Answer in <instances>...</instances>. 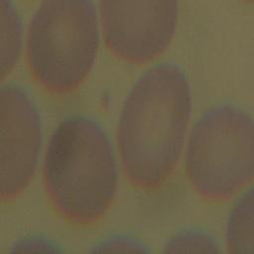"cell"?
Masks as SVG:
<instances>
[{
    "label": "cell",
    "mask_w": 254,
    "mask_h": 254,
    "mask_svg": "<svg viewBox=\"0 0 254 254\" xmlns=\"http://www.w3.org/2000/svg\"><path fill=\"white\" fill-rule=\"evenodd\" d=\"M243 1H247V2H254V0H243Z\"/></svg>",
    "instance_id": "obj_12"
},
{
    "label": "cell",
    "mask_w": 254,
    "mask_h": 254,
    "mask_svg": "<svg viewBox=\"0 0 254 254\" xmlns=\"http://www.w3.org/2000/svg\"><path fill=\"white\" fill-rule=\"evenodd\" d=\"M103 37L109 51L132 64L160 56L178 21V0H99Z\"/></svg>",
    "instance_id": "obj_5"
},
{
    "label": "cell",
    "mask_w": 254,
    "mask_h": 254,
    "mask_svg": "<svg viewBox=\"0 0 254 254\" xmlns=\"http://www.w3.org/2000/svg\"><path fill=\"white\" fill-rule=\"evenodd\" d=\"M185 171L203 198L223 200L254 179V118L221 103L206 109L189 131Z\"/></svg>",
    "instance_id": "obj_4"
},
{
    "label": "cell",
    "mask_w": 254,
    "mask_h": 254,
    "mask_svg": "<svg viewBox=\"0 0 254 254\" xmlns=\"http://www.w3.org/2000/svg\"><path fill=\"white\" fill-rule=\"evenodd\" d=\"M93 251L100 252H147L146 246L137 238L128 235H114L101 241Z\"/></svg>",
    "instance_id": "obj_10"
},
{
    "label": "cell",
    "mask_w": 254,
    "mask_h": 254,
    "mask_svg": "<svg viewBox=\"0 0 254 254\" xmlns=\"http://www.w3.org/2000/svg\"><path fill=\"white\" fill-rule=\"evenodd\" d=\"M43 142L39 109L21 85L0 86V202L22 193L31 183Z\"/></svg>",
    "instance_id": "obj_6"
},
{
    "label": "cell",
    "mask_w": 254,
    "mask_h": 254,
    "mask_svg": "<svg viewBox=\"0 0 254 254\" xmlns=\"http://www.w3.org/2000/svg\"><path fill=\"white\" fill-rule=\"evenodd\" d=\"M22 36V21L13 1L0 0V81L18 63Z\"/></svg>",
    "instance_id": "obj_8"
},
{
    "label": "cell",
    "mask_w": 254,
    "mask_h": 254,
    "mask_svg": "<svg viewBox=\"0 0 254 254\" xmlns=\"http://www.w3.org/2000/svg\"><path fill=\"white\" fill-rule=\"evenodd\" d=\"M14 247V251H58L53 242L41 237L23 238Z\"/></svg>",
    "instance_id": "obj_11"
},
{
    "label": "cell",
    "mask_w": 254,
    "mask_h": 254,
    "mask_svg": "<svg viewBox=\"0 0 254 254\" xmlns=\"http://www.w3.org/2000/svg\"><path fill=\"white\" fill-rule=\"evenodd\" d=\"M165 252L214 253L220 251L218 241L209 232L198 228H186L175 232L165 243Z\"/></svg>",
    "instance_id": "obj_9"
},
{
    "label": "cell",
    "mask_w": 254,
    "mask_h": 254,
    "mask_svg": "<svg viewBox=\"0 0 254 254\" xmlns=\"http://www.w3.org/2000/svg\"><path fill=\"white\" fill-rule=\"evenodd\" d=\"M191 106L189 78L174 63L155 64L136 80L117 125L120 161L133 186L153 190L172 176L186 145Z\"/></svg>",
    "instance_id": "obj_1"
},
{
    "label": "cell",
    "mask_w": 254,
    "mask_h": 254,
    "mask_svg": "<svg viewBox=\"0 0 254 254\" xmlns=\"http://www.w3.org/2000/svg\"><path fill=\"white\" fill-rule=\"evenodd\" d=\"M46 193L56 211L75 225H91L111 207L118 185L114 148L104 128L86 115L64 118L44 159Z\"/></svg>",
    "instance_id": "obj_2"
},
{
    "label": "cell",
    "mask_w": 254,
    "mask_h": 254,
    "mask_svg": "<svg viewBox=\"0 0 254 254\" xmlns=\"http://www.w3.org/2000/svg\"><path fill=\"white\" fill-rule=\"evenodd\" d=\"M98 44L97 15L91 0H43L29 26V70L46 90L69 93L91 71Z\"/></svg>",
    "instance_id": "obj_3"
},
{
    "label": "cell",
    "mask_w": 254,
    "mask_h": 254,
    "mask_svg": "<svg viewBox=\"0 0 254 254\" xmlns=\"http://www.w3.org/2000/svg\"><path fill=\"white\" fill-rule=\"evenodd\" d=\"M225 243L231 252H254V186L232 205L225 224Z\"/></svg>",
    "instance_id": "obj_7"
}]
</instances>
